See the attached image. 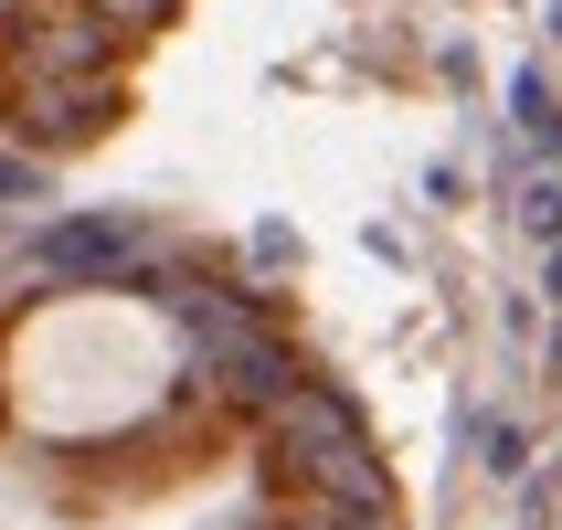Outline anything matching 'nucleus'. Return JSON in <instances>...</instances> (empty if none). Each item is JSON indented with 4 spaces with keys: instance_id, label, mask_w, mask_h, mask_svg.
Listing matches in <instances>:
<instances>
[{
    "instance_id": "obj_1",
    "label": "nucleus",
    "mask_w": 562,
    "mask_h": 530,
    "mask_svg": "<svg viewBox=\"0 0 562 530\" xmlns=\"http://www.w3.org/2000/svg\"><path fill=\"white\" fill-rule=\"evenodd\" d=\"M181 382V329L127 297V286H75L11 318L0 340V414L43 446H86L149 425Z\"/></svg>"
}]
</instances>
